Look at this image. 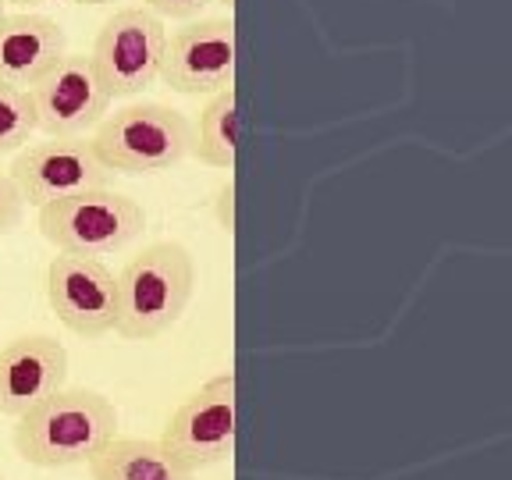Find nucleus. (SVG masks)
<instances>
[{"label": "nucleus", "instance_id": "f257e3e1", "mask_svg": "<svg viewBox=\"0 0 512 480\" xmlns=\"http://www.w3.org/2000/svg\"><path fill=\"white\" fill-rule=\"evenodd\" d=\"M118 434V406L93 388H61L18 416L15 452L32 466H82Z\"/></svg>", "mask_w": 512, "mask_h": 480}, {"label": "nucleus", "instance_id": "f03ea898", "mask_svg": "<svg viewBox=\"0 0 512 480\" xmlns=\"http://www.w3.org/2000/svg\"><path fill=\"white\" fill-rule=\"evenodd\" d=\"M196 288V264L182 242H153L118 274V331L125 342H150L182 320Z\"/></svg>", "mask_w": 512, "mask_h": 480}, {"label": "nucleus", "instance_id": "7ed1b4c3", "mask_svg": "<svg viewBox=\"0 0 512 480\" xmlns=\"http://www.w3.org/2000/svg\"><path fill=\"white\" fill-rule=\"evenodd\" d=\"M192 121L164 104H128L96 125L93 150L111 175H157L189 157Z\"/></svg>", "mask_w": 512, "mask_h": 480}, {"label": "nucleus", "instance_id": "20e7f679", "mask_svg": "<svg viewBox=\"0 0 512 480\" xmlns=\"http://www.w3.org/2000/svg\"><path fill=\"white\" fill-rule=\"evenodd\" d=\"M146 228V210L125 192L86 189L40 207V235L57 253L111 256L132 246Z\"/></svg>", "mask_w": 512, "mask_h": 480}, {"label": "nucleus", "instance_id": "39448f33", "mask_svg": "<svg viewBox=\"0 0 512 480\" xmlns=\"http://www.w3.org/2000/svg\"><path fill=\"white\" fill-rule=\"evenodd\" d=\"M160 445L182 470L196 473L235 452V374H217L168 416Z\"/></svg>", "mask_w": 512, "mask_h": 480}, {"label": "nucleus", "instance_id": "423d86ee", "mask_svg": "<svg viewBox=\"0 0 512 480\" xmlns=\"http://www.w3.org/2000/svg\"><path fill=\"white\" fill-rule=\"evenodd\" d=\"M11 182L22 192L25 207H47L64 196L86 189H107L111 171L96 157L93 139L82 136H47L43 143L22 146L8 168Z\"/></svg>", "mask_w": 512, "mask_h": 480}, {"label": "nucleus", "instance_id": "0eeeda50", "mask_svg": "<svg viewBox=\"0 0 512 480\" xmlns=\"http://www.w3.org/2000/svg\"><path fill=\"white\" fill-rule=\"evenodd\" d=\"M164 40V18L150 8H118L96 32L89 61L111 96H139L157 82Z\"/></svg>", "mask_w": 512, "mask_h": 480}, {"label": "nucleus", "instance_id": "6e6552de", "mask_svg": "<svg viewBox=\"0 0 512 480\" xmlns=\"http://www.w3.org/2000/svg\"><path fill=\"white\" fill-rule=\"evenodd\" d=\"M47 303L72 335H111L118 320V274L100 256L57 253L47 267Z\"/></svg>", "mask_w": 512, "mask_h": 480}, {"label": "nucleus", "instance_id": "1a4fd4ad", "mask_svg": "<svg viewBox=\"0 0 512 480\" xmlns=\"http://www.w3.org/2000/svg\"><path fill=\"white\" fill-rule=\"evenodd\" d=\"M157 79L182 96H210L235 79V22L192 18L164 40Z\"/></svg>", "mask_w": 512, "mask_h": 480}, {"label": "nucleus", "instance_id": "9d476101", "mask_svg": "<svg viewBox=\"0 0 512 480\" xmlns=\"http://www.w3.org/2000/svg\"><path fill=\"white\" fill-rule=\"evenodd\" d=\"M29 93L36 104V132L43 136H86L107 118L114 100L86 54H64Z\"/></svg>", "mask_w": 512, "mask_h": 480}, {"label": "nucleus", "instance_id": "9b49d317", "mask_svg": "<svg viewBox=\"0 0 512 480\" xmlns=\"http://www.w3.org/2000/svg\"><path fill=\"white\" fill-rule=\"evenodd\" d=\"M68 381V349L54 335H22L0 349V416H22Z\"/></svg>", "mask_w": 512, "mask_h": 480}, {"label": "nucleus", "instance_id": "f8f14e48", "mask_svg": "<svg viewBox=\"0 0 512 480\" xmlns=\"http://www.w3.org/2000/svg\"><path fill=\"white\" fill-rule=\"evenodd\" d=\"M68 54V36L40 11L0 18V86L32 89Z\"/></svg>", "mask_w": 512, "mask_h": 480}, {"label": "nucleus", "instance_id": "ddd939ff", "mask_svg": "<svg viewBox=\"0 0 512 480\" xmlns=\"http://www.w3.org/2000/svg\"><path fill=\"white\" fill-rule=\"evenodd\" d=\"M86 466L93 480H196V473L182 470L164 452V445L150 438H118L114 434Z\"/></svg>", "mask_w": 512, "mask_h": 480}, {"label": "nucleus", "instance_id": "4468645a", "mask_svg": "<svg viewBox=\"0 0 512 480\" xmlns=\"http://www.w3.org/2000/svg\"><path fill=\"white\" fill-rule=\"evenodd\" d=\"M235 150H239V104H235V86H224L210 93L207 107L192 125L189 153L207 168L232 175Z\"/></svg>", "mask_w": 512, "mask_h": 480}, {"label": "nucleus", "instance_id": "2eb2a0df", "mask_svg": "<svg viewBox=\"0 0 512 480\" xmlns=\"http://www.w3.org/2000/svg\"><path fill=\"white\" fill-rule=\"evenodd\" d=\"M36 136V104L29 89L0 86V153H18Z\"/></svg>", "mask_w": 512, "mask_h": 480}, {"label": "nucleus", "instance_id": "dca6fc26", "mask_svg": "<svg viewBox=\"0 0 512 480\" xmlns=\"http://www.w3.org/2000/svg\"><path fill=\"white\" fill-rule=\"evenodd\" d=\"M22 214H25V200L18 185L11 182L8 171H0V235H11L22 224Z\"/></svg>", "mask_w": 512, "mask_h": 480}, {"label": "nucleus", "instance_id": "f3484780", "mask_svg": "<svg viewBox=\"0 0 512 480\" xmlns=\"http://www.w3.org/2000/svg\"><path fill=\"white\" fill-rule=\"evenodd\" d=\"M214 0H143V8H150L160 18H175V22H192L210 8Z\"/></svg>", "mask_w": 512, "mask_h": 480}, {"label": "nucleus", "instance_id": "a211bd4d", "mask_svg": "<svg viewBox=\"0 0 512 480\" xmlns=\"http://www.w3.org/2000/svg\"><path fill=\"white\" fill-rule=\"evenodd\" d=\"M214 217H217V228L232 235V228H235V185H232V175H228V182H224L221 189H217Z\"/></svg>", "mask_w": 512, "mask_h": 480}, {"label": "nucleus", "instance_id": "6ab92c4d", "mask_svg": "<svg viewBox=\"0 0 512 480\" xmlns=\"http://www.w3.org/2000/svg\"><path fill=\"white\" fill-rule=\"evenodd\" d=\"M4 8H25V11H32V8H40V4H47V0H0Z\"/></svg>", "mask_w": 512, "mask_h": 480}, {"label": "nucleus", "instance_id": "aec40b11", "mask_svg": "<svg viewBox=\"0 0 512 480\" xmlns=\"http://www.w3.org/2000/svg\"><path fill=\"white\" fill-rule=\"evenodd\" d=\"M72 4H89V8H96V4H114V0H72Z\"/></svg>", "mask_w": 512, "mask_h": 480}, {"label": "nucleus", "instance_id": "412c9836", "mask_svg": "<svg viewBox=\"0 0 512 480\" xmlns=\"http://www.w3.org/2000/svg\"><path fill=\"white\" fill-rule=\"evenodd\" d=\"M221 4H224V8H228V11H232V4H235V0H221Z\"/></svg>", "mask_w": 512, "mask_h": 480}, {"label": "nucleus", "instance_id": "4be33fe9", "mask_svg": "<svg viewBox=\"0 0 512 480\" xmlns=\"http://www.w3.org/2000/svg\"><path fill=\"white\" fill-rule=\"evenodd\" d=\"M4 15H8V8H4V4H0V18H4Z\"/></svg>", "mask_w": 512, "mask_h": 480}, {"label": "nucleus", "instance_id": "5701e85b", "mask_svg": "<svg viewBox=\"0 0 512 480\" xmlns=\"http://www.w3.org/2000/svg\"><path fill=\"white\" fill-rule=\"evenodd\" d=\"M0 480H4V473H0Z\"/></svg>", "mask_w": 512, "mask_h": 480}]
</instances>
